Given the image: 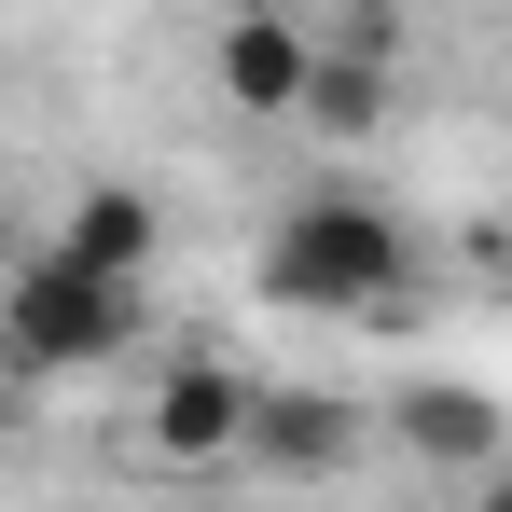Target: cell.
<instances>
[{
	"instance_id": "52a82bcc",
	"label": "cell",
	"mask_w": 512,
	"mask_h": 512,
	"mask_svg": "<svg viewBox=\"0 0 512 512\" xmlns=\"http://www.w3.org/2000/svg\"><path fill=\"white\" fill-rule=\"evenodd\" d=\"M153 236H167L153 194H139V180H97V194H70V236H56V250L97 263V277H153Z\"/></svg>"
},
{
	"instance_id": "9c48e42d",
	"label": "cell",
	"mask_w": 512,
	"mask_h": 512,
	"mask_svg": "<svg viewBox=\"0 0 512 512\" xmlns=\"http://www.w3.org/2000/svg\"><path fill=\"white\" fill-rule=\"evenodd\" d=\"M471 512H512V457H499V471H485V485H471Z\"/></svg>"
},
{
	"instance_id": "8992f818",
	"label": "cell",
	"mask_w": 512,
	"mask_h": 512,
	"mask_svg": "<svg viewBox=\"0 0 512 512\" xmlns=\"http://www.w3.org/2000/svg\"><path fill=\"white\" fill-rule=\"evenodd\" d=\"M388 429H402V443H416V457H443V471H499L512 443H499V402H485V388H402V402H388Z\"/></svg>"
},
{
	"instance_id": "3957f363",
	"label": "cell",
	"mask_w": 512,
	"mask_h": 512,
	"mask_svg": "<svg viewBox=\"0 0 512 512\" xmlns=\"http://www.w3.org/2000/svg\"><path fill=\"white\" fill-rule=\"evenodd\" d=\"M250 429H263V388L236 360H180L167 388L139 402V457L153 471H222V457H250Z\"/></svg>"
},
{
	"instance_id": "7a4b0ae2",
	"label": "cell",
	"mask_w": 512,
	"mask_h": 512,
	"mask_svg": "<svg viewBox=\"0 0 512 512\" xmlns=\"http://www.w3.org/2000/svg\"><path fill=\"white\" fill-rule=\"evenodd\" d=\"M0 346H14V374H111V360L139 346V277H97V263H70V250H28L14 291H0Z\"/></svg>"
},
{
	"instance_id": "6da1fadb",
	"label": "cell",
	"mask_w": 512,
	"mask_h": 512,
	"mask_svg": "<svg viewBox=\"0 0 512 512\" xmlns=\"http://www.w3.org/2000/svg\"><path fill=\"white\" fill-rule=\"evenodd\" d=\"M402 277H416V236H402L360 180L291 194L277 236H263V291L305 305V319H374V305H402Z\"/></svg>"
},
{
	"instance_id": "277c9868",
	"label": "cell",
	"mask_w": 512,
	"mask_h": 512,
	"mask_svg": "<svg viewBox=\"0 0 512 512\" xmlns=\"http://www.w3.org/2000/svg\"><path fill=\"white\" fill-rule=\"evenodd\" d=\"M305 84H319V28H305V14H222V28H208V97H222V111L291 125Z\"/></svg>"
},
{
	"instance_id": "30bf717a",
	"label": "cell",
	"mask_w": 512,
	"mask_h": 512,
	"mask_svg": "<svg viewBox=\"0 0 512 512\" xmlns=\"http://www.w3.org/2000/svg\"><path fill=\"white\" fill-rule=\"evenodd\" d=\"M222 14H319V0H222Z\"/></svg>"
},
{
	"instance_id": "5b68a950",
	"label": "cell",
	"mask_w": 512,
	"mask_h": 512,
	"mask_svg": "<svg viewBox=\"0 0 512 512\" xmlns=\"http://www.w3.org/2000/svg\"><path fill=\"white\" fill-rule=\"evenodd\" d=\"M250 457L263 471H346V457H360V402H346V388H263Z\"/></svg>"
},
{
	"instance_id": "ba28073f",
	"label": "cell",
	"mask_w": 512,
	"mask_h": 512,
	"mask_svg": "<svg viewBox=\"0 0 512 512\" xmlns=\"http://www.w3.org/2000/svg\"><path fill=\"white\" fill-rule=\"evenodd\" d=\"M305 125H333V139H374V125H388V56H346V42H319Z\"/></svg>"
}]
</instances>
